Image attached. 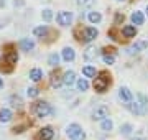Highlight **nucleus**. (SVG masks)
<instances>
[{
	"label": "nucleus",
	"mask_w": 148,
	"mask_h": 140,
	"mask_svg": "<svg viewBox=\"0 0 148 140\" xmlns=\"http://www.w3.org/2000/svg\"><path fill=\"white\" fill-rule=\"evenodd\" d=\"M30 112L38 119H46L49 115H54L56 110L53 109V106L46 101H36V102H33L30 106Z\"/></svg>",
	"instance_id": "nucleus-1"
},
{
	"label": "nucleus",
	"mask_w": 148,
	"mask_h": 140,
	"mask_svg": "<svg viewBox=\"0 0 148 140\" xmlns=\"http://www.w3.org/2000/svg\"><path fill=\"white\" fill-rule=\"evenodd\" d=\"M112 84V76L109 71H99L97 76L94 78V82H92V87L97 94H104L107 92V89L110 87Z\"/></svg>",
	"instance_id": "nucleus-2"
},
{
	"label": "nucleus",
	"mask_w": 148,
	"mask_h": 140,
	"mask_svg": "<svg viewBox=\"0 0 148 140\" xmlns=\"http://www.w3.org/2000/svg\"><path fill=\"white\" fill-rule=\"evenodd\" d=\"M74 36L77 38L79 41H84V43H90L94 41L95 38L99 36V32L97 28H92V27H87V28H77L74 32Z\"/></svg>",
	"instance_id": "nucleus-3"
},
{
	"label": "nucleus",
	"mask_w": 148,
	"mask_h": 140,
	"mask_svg": "<svg viewBox=\"0 0 148 140\" xmlns=\"http://www.w3.org/2000/svg\"><path fill=\"white\" fill-rule=\"evenodd\" d=\"M64 134H66V137L69 140H86V130L77 122L69 124L66 127V130H64Z\"/></svg>",
	"instance_id": "nucleus-4"
},
{
	"label": "nucleus",
	"mask_w": 148,
	"mask_h": 140,
	"mask_svg": "<svg viewBox=\"0 0 148 140\" xmlns=\"http://www.w3.org/2000/svg\"><path fill=\"white\" fill-rule=\"evenodd\" d=\"M109 107H107L106 104H101V106H97V107L92 110V114H90V119L94 120V122H101V120H104V119L109 117Z\"/></svg>",
	"instance_id": "nucleus-5"
},
{
	"label": "nucleus",
	"mask_w": 148,
	"mask_h": 140,
	"mask_svg": "<svg viewBox=\"0 0 148 140\" xmlns=\"http://www.w3.org/2000/svg\"><path fill=\"white\" fill-rule=\"evenodd\" d=\"M54 139V129L51 125H45L36 132L35 140H53Z\"/></svg>",
	"instance_id": "nucleus-6"
},
{
	"label": "nucleus",
	"mask_w": 148,
	"mask_h": 140,
	"mask_svg": "<svg viewBox=\"0 0 148 140\" xmlns=\"http://www.w3.org/2000/svg\"><path fill=\"white\" fill-rule=\"evenodd\" d=\"M5 49H8V51H5V54H3V61L12 66H15L16 61H18V53L13 49V45H7Z\"/></svg>",
	"instance_id": "nucleus-7"
},
{
	"label": "nucleus",
	"mask_w": 148,
	"mask_h": 140,
	"mask_svg": "<svg viewBox=\"0 0 148 140\" xmlns=\"http://www.w3.org/2000/svg\"><path fill=\"white\" fill-rule=\"evenodd\" d=\"M123 106H125V109H127L130 114H133V115H145V114L148 112L147 109H143L137 101H130V102L123 104Z\"/></svg>",
	"instance_id": "nucleus-8"
},
{
	"label": "nucleus",
	"mask_w": 148,
	"mask_h": 140,
	"mask_svg": "<svg viewBox=\"0 0 148 140\" xmlns=\"http://www.w3.org/2000/svg\"><path fill=\"white\" fill-rule=\"evenodd\" d=\"M56 20H58V23L61 27H69L73 23V13L71 12H66V10H61V12H58Z\"/></svg>",
	"instance_id": "nucleus-9"
},
{
	"label": "nucleus",
	"mask_w": 148,
	"mask_h": 140,
	"mask_svg": "<svg viewBox=\"0 0 148 140\" xmlns=\"http://www.w3.org/2000/svg\"><path fill=\"white\" fill-rule=\"evenodd\" d=\"M119 99H120L123 104H127V102H130V101H133V92L130 91L128 87L122 86L120 89H119Z\"/></svg>",
	"instance_id": "nucleus-10"
},
{
	"label": "nucleus",
	"mask_w": 148,
	"mask_h": 140,
	"mask_svg": "<svg viewBox=\"0 0 148 140\" xmlns=\"http://www.w3.org/2000/svg\"><path fill=\"white\" fill-rule=\"evenodd\" d=\"M76 81H77V78H76V73L74 71H66L63 74V86L71 87L76 84Z\"/></svg>",
	"instance_id": "nucleus-11"
},
{
	"label": "nucleus",
	"mask_w": 148,
	"mask_h": 140,
	"mask_svg": "<svg viewBox=\"0 0 148 140\" xmlns=\"http://www.w3.org/2000/svg\"><path fill=\"white\" fill-rule=\"evenodd\" d=\"M61 58H63V61H66V63H71V61L76 59V51H74L71 46H64L63 51H61Z\"/></svg>",
	"instance_id": "nucleus-12"
},
{
	"label": "nucleus",
	"mask_w": 148,
	"mask_h": 140,
	"mask_svg": "<svg viewBox=\"0 0 148 140\" xmlns=\"http://www.w3.org/2000/svg\"><path fill=\"white\" fill-rule=\"evenodd\" d=\"M97 54H99V49L95 48V46H87V48L84 49V53H82V58L86 59V61H92V59L97 58Z\"/></svg>",
	"instance_id": "nucleus-13"
},
{
	"label": "nucleus",
	"mask_w": 148,
	"mask_h": 140,
	"mask_svg": "<svg viewBox=\"0 0 148 140\" xmlns=\"http://www.w3.org/2000/svg\"><path fill=\"white\" fill-rule=\"evenodd\" d=\"M12 119H13V112L10 109H7V107L0 109V124H7V122H10Z\"/></svg>",
	"instance_id": "nucleus-14"
},
{
	"label": "nucleus",
	"mask_w": 148,
	"mask_h": 140,
	"mask_svg": "<svg viewBox=\"0 0 148 140\" xmlns=\"http://www.w3.org/2000/svg\"><path fill=\"white\" fill-rule=\"evenodd\" d=\"M10 106L16 110H21L23 109V99L18 94H13V96H10Z\"/></svg>",
	"instance_id": "nucleus-15"
},
{
	"label": "nucleus",
	"mask_w": 148,
	"mask_h": 140,
	"mask_svg": "<svg viewBox=\"0 0 148 140\" xmlns=\"http://www.w3.org/2000/svg\"><path fill=\"white\" fill-rule=\"evenodd\" d=\"M18 46H20L21 51H32V49L35 48V41L30 40V38H23L20 43H18Z\"/></svg>",
	"instance_id": "nucleus-16"
},
{
	"label": "nucleus",
	"mask_w": 148,
	"mask_h": 140,
	"mask_svg": "<svg viewBox=\"0 0 148 140\" xmlns=\"http://www.w3.org/2000/svg\"><path fill=\"white\" fill-rule=\"evenodd\" d=\"M122 35H123V38H135L137 36V28H135V25L123 27L122 28Z\"/></svg>",
	"instance_id": "nucleus-17"
},
{
	"label": "nucleus",
	"mask_w": 148,
	"mask_h": 140,
	"mask_svg": "<svg viewBox=\"0 0 148 140\" xmlns=\"http://www.w3.org/2000/svg\"><path fill=\"white\" fill-rule=\"evenodd\" d=\"M101 130H102V132H106V134L112 132V130H114V120H112L110 117L101 120Z\"/></svg>",
	"instance_id": "nucleus-18"
},
{
	"label": "nucleus",
	"mask_w": 148,
	"mask_h": 140,
	"mask_svg": "<svg viewBox=\"0 0 148 140\" xmlns=\"http://www.w3.org/2000/svg\"><path fill=\"white\" fill-rule=\"evenodd\" d=\"M48 33H49V28L46 27V25H40V27H36L35 30H33V35L38 38H46L48 36Z\"/></svg>",
	"instance_id": "nucleus-19"
},
{
	"label": "nucleus",
	"mask_w": 148,
	"mask_h": 140,
	"mask_svg": "<svg viewBox=\"0 0 148 140\" xmlns=\"http://www.w3.org/2000/svg\"><path fill=\"white\" fill-rule=\"evenodd\" d=\"M148 48V41H137V43H133L128 49V53H140L142 49H147Z\"/></svg>",
	"instance_id": "nucleus-20"
},
{
	"label": "nucleus",
	"mask_w": 148,
	"mask_h": 140,
	"mask_svg": "<svg viewBox=\"0 0 148 140\" xmlns=\"http://www.w3.org/2000/svg\"><path fill=\"white\" fill-rule=\"evenodd\" d=\"M89 81L86 79V78H79L77 81H76V87H77V91L79 92H86V91H89Z\"/></svg>",
	"instance_id": "nucleus-21"
},
{
	"label": "nucleus",
	"mask_w": 148,
	"mask_h": 140,
	"mask_svg": "<svg viewBox=\"0 0 148 140\" xmlns=\"http://www.w3.org/2000/svg\"><path fill=\"white\" fill-rule=\"evenodd\" d=\"M30 79H32L33 82H40L43 79V69H40V68H33V69L30 71Z\"/></svg>",
	"instance_id": "nucleus-22"
},
{
	"label": "nucleus",
	"mask_w": 148,
	"mask_h": 140,
	"mask_svg": "<svg viewBox=\"0 0 148 140\" xmlns=\"http://www.w3.org/2000/svg\"><path fill=\"white\" fill-rule=\"evenodd\" d=\"M133 125L130 124V122H125V124L120 125V134L123 135V137H130V135L133 134Z\"/></svg>",
	"instance_id": "nucleus-23"
},
{
	"label": "nucleus",
	"mask_w": 148,
	"mask_h": 140,
	"mask_svg": "<svg viewBox=\"0 0 148 140\" xmlns=\"http://www.w3.org/2000/svg\"><path fill=\"white\" fill-rule=\"evenodd\" d=\"M49 82H51V87H54V89H58V87L63 86V78L58 74V71L51 74V81H49Z\"/></svg>",
	"instance_id": "nucleus-24"
},
{
	"label": "nucleus",
	"mask_w": 148,
	"mask_h": 140,
	"mask_svg": "<svg viewBox=\"0 0 148 140\" xmlns=\"http://www.w3.org/2000/svg\"><path fill=\"white\" fill-rule=\"evenodd\" d=\"M97 73H99V71L95 69V66H84V68H82V74L86 76V79H87V78H95V76H97Z\"/></svg>",
	"instance_id": "nucleus-25"
},
{
	"label": "nucleus",
	"mask_w": 148,
	"mask_h": 140,
	"mask_svg": "<svg viewBox=\"0 0 148 140\" xmlns=\"http://www.w3.org/2000/svg\"><path fill=\"white\" fill-rule=\"evenodd\" d=\"M59 61H61V56H59L58 53H51L48 56V65L51 66V68H58Z\"/></svg>",
	"instance_id": "nucleus-26"
},
{
	"label": "nucleus",
	"mask_w": 148,
	"mask_h": 140,
	"mask_svg": "<svg viewBox=\"0 0 148 140\" xmlns=\"http://www.w3.org/2000/svg\"><path fill=\"white\" fill-rule=\"evenodd\" d=\"M130 18H132L133 25H143V22H145V15H143L142 12H133Z\"/></svg>",
	"instance_id": "nucleus-27"
},
{
	"label": "nucleus",
	"mask_w": 148,
	"mask_h": 140,
	"mask_svg": "<svg viewBox=\"0 0 148 140\" xmlns=\"http://www.w3.org/2000/svg\"><path fill=\"white\" fill-rule=\"evenodd\" d=\"M28 127H30V122H21V124L13 125V127H12V132H13V134H23Z\"/></svg>",
	"instance_id": "nucleus-28"
},
{
	"label": "nucleus",
	"mask_w": 148,
	"mask_h": 140,
	"mask_svg": "<svg viewBox=\"0 0 148 140\" xmlns=\"http://www.w3.org/2000/svg\"><path fill=\"white\" fill-rule=\"evenodd\" d=\"M137 102L142 106L143 109H147L148 110V97L145 96V94H142V92H138L137 94Z\"/></svg>",
	"instance_id": "nucleus-29"
},
{
	"label": "nucleus",
	"mask_w": 148,
	"mask_h": 140,
	"mask_svg": "<svg viewBox=\"0 0 148 140\" xmlns=\"http://www.w3.org/2000/svg\"><path fill=\"white\" fill-rule=\"evenodd\" d=\"M0 71H2L3 74H10L12 71H13V66L8 65V63H5V61L2 59V61H0Z\"/></svg>",
	"instance_id": "nucleus-30"
},
{
	"label": "nucleus",
	"mask_w": 148,
	"mask_h": 140,
	"mask_svg": "<svg viewBox=\"0 0 148 140\" xmlns=\"http://www.w3.org/2000/svg\"><path fill=\"white\" fill-rule=\"evenodd\" d=\"M102 61L106 63V65H114L115 63V54H112V53H104L102 54Z\"/></svg>",
	"instance_id": "nucleus-31"
},
{
	"label": "nucleus",
	"mask_w": 148,
	"mask_h": 140,
	"mask_svg": "<svg viewBox=\"0 0 148 140\" xmlns=\"http://www.w3.org/2000/svg\"><path fill=\"white\" fill-rule=\"evenodd\" d=\"M87 18H89L90 23H99L102 20V15L99 13V12H90L89 15H87Z\"/></svg>",
	"instance_id": "nucleus-32"
},
{
	"label": "nucleus",
	"mask_w": 148,
	"mask_h": 140,
	"mask_svg": "<svg viewBox=\"0 0 148 140\" xmlns=\"http://www.w3.org/2000/svg\"><path fill=\"white\" fill-rule=\"evenodd\" d=\"M27 94H28V97L36 99V97L40 96V89H38L36 86H32V87H28V89H27Z\"/></svg>",
	"instance_id": "nucleus-33"
},
{
	"label": "nucleus",
	"mask_w": 148,
	"mask_h": 140,
	"mask_svg": "<svg viewBox=\"0 0 148 140\" xmlns=\"http://www.w3.org/2000/svg\"><path fill=\"white\" fill-rule=\"evenodd\" d=\"M41 16H43L45 22H51V20H53V12L49 10V8H45V10L41 12Z\"/></svg>",
	"instance_id": "nucleus-34"
},
{
	"label": "nucleus",
	"mask_w": 148,
	"mask_h": 140,
	"mask_svg": "<svg viewBox=\"0 0 148 140\" xmlns=\"http://www.w3.org/2000/svg\"><path fill=\"white\" fill-rule=\"evenodd\" d=\"M123 20H125V16H123V13H120V12H117L115 13V20H114V25H119V23H123Z\"/></svg>",
	"instance_id": "nucleus-35"
},
{
	"label": "nucleus",
	"mask_w": 148,
	"mask_h": 140,
	"mask_svg": "<svg viewBox=\"0 0 148 140\" xmlns=\"http://www.w3.org/2000/svg\"><path fill=\"white\" fill-rule=\"evenodd\" d=\"M94 2L95 0H79L81 7H84V8H90V7L94 5Z\"/></svg>",
	"instance_id": "nucleus-36"
},
{
	"label": "nucleus",
	"mask_w": 148,
	"mask_h": 140,
	"mask_svg": "<svg viewBox=\"0 0 148 140\" xmlns=\"http://www.w3.org/2000/svg\"><path fill=\"white\" fill-rule=\"evenodd\" d=\"M130 140H148L147 137H140V135H138V137H133V139H130Z\"/></svg>",
	"instance_id": "nucleus-37"
},
{
	"label": "nucleus",
	"mask_w": 148,
	"mask_h": 140,
	"mask_svg": "<svg viewBox=\"0 0 148 140\" xmlns=\"http://www.w3.org/2000/svg\"><path fill=\"white\" fill-rule=\"evenodd\" d=\"M13 3H15V7H16V5H23V0H15Z\"/></svg>",
	"instance_id": "nucleus-38"
},
{
	"label": "nucleus",
	"mask_w": 148,
	"mask_h": 140,
	"mask_svg": "<svg viewBox=\"0 0 148 140\" xmlns=\"http://www.w3.org/2000/svg\"><path fill=\"white\" fill-rule=\"evenodd\" d=\"M0 89H3V79L0 78Z\"/></svg>",
	"instance_id": "nucleus-39"
},
{
	"label": "nucleus",
	"mask_w": 148,
	"mask_h": 140,
	"mask_svg": "<svg viewBox=\"0 0 148 140\" xmlns=\"http://www.w3.org/2000/svg\"><path fill=\"white\" fill-rule=\"evenodd\" d=\"M2 5H5V2H3V0H0V7Z\"/></svg>",
	"instance_id": "nucleus-40"
},
{
	"label": "nucleus",
	"mask_w": 148,
	"mask_h": 140,
	"mask_svg": "<svg viewBox=\"0 0 148 140\" xmlns=\"http://www.w3.org/2000/svg\"><path fill=\"white\" fill-rule=\"evenodd\" d=\"M147 15H148V7H147Z\"/></svg>",
	"instance_id": "nucleus-41"
},
{
	"label": "nucleus",
	"mask_w": 148,
	"mask_h": 140,
	"mask_svg": "<svg viewBox=\"0 0 148 140\" xmlns=\"http://www.w3.org/2000/svg\"><path fill=\"white\" fill-rule=\"evenodd\" d=\"M119 2H122V0H119Z\"/></svg>",
	"instance_id": "nucleus-42"
}]
</instances>
